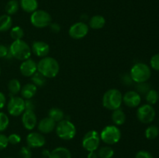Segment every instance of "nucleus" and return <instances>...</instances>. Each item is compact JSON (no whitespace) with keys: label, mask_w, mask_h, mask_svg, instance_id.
<instances>
[{"label":"nucleus","mask_w":159,"mask_h":158,"mask_svg":"<svg viewBox=\"0 0 159 158\" xmlns=\"http://www.w3.org/2000/svg\"><path fill=\"white\" fill-rule=\"evenodd\" d=\"M48 158H71V153L66 147H58L51 151Z\"/></svg>","instance_id":"19"},{"label":"nucleus","mask_w":159,"mask_h":158,"mask_svg":"<svg viewBox=\"0 0 159 158\" xmlns=\"http://www.w3.org/2000/svg\"><path fill=\"white\" fill-rule=\"evenodd\" d=\"M41 158H45V157H41Z\"/></svg>","instance_id":"48"},{"label":"nucleus","mask_w":159,"mask_h":158,"mask_svg":"<svg viewBox=\"0 0 159 158\" xmlns=\"http://www.w3.org/2000/svg\"><path fill=\"white\" fill-rule=\"evenodd\" d=\"M12 20L11 16L7 14H4L0 16V32H6L12 28Z\"/></svg>","instance_id":"23"},{"label":"nucleus","mask_w":159,"mask_h":158,"mask_svg":"<svg viewBox=\"0 0 159 158\" xmlns=\"http://www.w3.org/2000/svg\"><path fill=\"white\" fill-rule=\"evenodd\" d=\"M48 117L53 119L55 122H59L64 119L65 113L61 108L54 107V108H51L48 112Z\"/></svg>","instance_id":"24"},{"label":"nucleus","mask_w":159,"mask_h":158,"mask_svg":"<svg viewBox=\"0 0 159 158\" xmlns=\"http://www.w3.org/2000/svg\"><path fill=\"white\" fill-rule=\"evenodd\" d=\"M130 75L134 82L141 83L148 81L152 76V71L148 65L144 63H137L131 68Z\"/></svg>","instance_id":"5"},{"label":"nucleus","mask_w":159,"mask_h":158,"mask_svg":"<svg viewBox=\"0 0 159 158\" xmlns=\"http://www.w3.org/2000/svg\"><path fill=\"white\" fill-rule=\"evenodd\" d=\"M36 108L35 103L32 99H25V110H33Z\"/></svg>","instance_id":"41"},{"label":"nucleus","mask_w":159,"mask_h":158,"mask_svg":"<svg viewBox=\"0 0 159 158\" xmlns=\"http://www.w3.org/2000/svg\"><path fill=\"white\" fill-rule=\"evenodd\" d=\"M37 91V87L33 83H28L21 88L22 98L23 99H31L36 94Z\"/></svg>","instance_id":"18"},{"label":"nucleus","mask_w":159,"mask_h":158,"mask_svg":"<svg viewBox=\"0 0 159 158\" xmlns=\"http://www.w3.org/2000/svg\"><path fill=\"white\" fill-rule=\"evenodd\" d=\"M6 158H12V157H6Z\"/></svg>","instance_id":"47"},{"label":"nucleus","mask_w":159,"mask_h":158,"mask_svg":"<svg viewBox=\"0 0 159 158\" xmlns=\"http://www.w3.org/2000/svg\"><path fill=\"white\" fill-rule=\"evenodd\" d=\"M21 84L17 79H11L8 83V90L12 96H15L21 91Z\"/></svg>","instance_id":"25"},{"label":"nucleus","mask_w":159,"mask_h":158,"mask_svg":"<svg viewBox=\"0 0 159 158\" xmlns=\"http://www.w3.org/2000/svg\"><path fill=\"white\" fill-rule=\"evenodd\" d=\"M30 22L34 26L37 28H45L49 26L52 23L51 15L47 11L37 9L31 13Z\"/></svg>","instance_id":"8"},{"label":"nucleus","mask_w":159,"mask_h":158,"mask_svg":"<svg viewBox=\"0 0 159 158\" xmlns=\"http://www.w3.org/2000/svg\"><path fill=\"white\" fill-rule=\"evenodd\" d=\"M100 135L96 130H90L84 135L82 145L88 152L96 151L100 144Z\"/></svg>","instance_id":"7"},{"label":"nucleus","mask_w":159,"mask_h":158,"mask_svg":"<svg viewBox=\"0 0 159 158\" xmlns=\"http://www.w3.org/2000/svg\"><path fill=\"white\" fill-rule=\"evenodd\" d=\"M8 141H9V143L16 145L21 142V136L17 133H12L8 136Z\"/></svg>","instance_id":"35"},{"label":"nucleus","mask_w":159,"mask_h":158,"mask_svg":"<svg viewBox=\"0 0 159 158\" xmlns=\"http://www.w3.org/2000/svg\"><path fill=\"white\" fill-rule=\"evenodd\" d=\"M22 116V123L27 130H33L37 125L36 113L33 110H25Z\"/></svg>","instance_id":"13"},{"label":"nucleus","mask_w":159,"mask_h":158,"mask_svg":"<svg viewBox=\"0 0 159 158\" xmlns=\"http://www.w3.org/2000/svg\"><path fill=\"white\" fill-rule=\"evenodd\" d=\"M50 153H51V151L48 150H47V149H44V150H43V151H42V155H43V157H45V158L49 157Z\"/></svg>","instance_id":"45"},{"label":"nucleus","mask_w":159,"mask_h":158,"mask_svg":"<svg viewBox=\"0 0 159 158\" xmlns=\"http://www.w3.org/2000/svg\"><path fill=\"white\" fill-rule=\"evenodd\" d=\"M9 125V119L6 113L0 112V133L5 131Z\"/></svg>","instance_id":"33"},{"label":"nucleus","mask_w":159,"mask_h":158,"mask_svg":"<svg viewBox=\"0 0 159 158\" xmlns=\"http://www.w3.org/2000/svg\"><path fill=\"white\" fill-rule=\"evenodd\" d=\"M31 81H32V83L37 87H43L46 84L47 78L43 74L37 71L34 75L31 76Z\"/></svg>","instance_id":"29"},{"label":"nucleus","mask_w":159,"mask_h":158,"mask_svg":"<svg viewBox=\"0 0 159 158\" xmlns=\"http://www.w3.org/2000/svg\"><path fill=\"white\" fill-rule=\"evenodd\" d=\"M121 81H122V83L124 84L125 85L127 86H130L132 85V83L134 82V81L132 80L131 77L130 75V73L129 74H124L121 77Z\"/></svg>","instance_id":"39"},{"label":"nucleus","mask_w":159,"mask_h":158,"mask_svg":"<svg viewBox=\"0 0 159 158\" xmlns=\"http://www.w3.org/2000/svg\"><path fill=\"white\" fill-rule=\"evenodd\" d=\"M20 71L24 77H31L37 71V64L33 59H26L20 64Z\"/></svg>","instance_id":"15"},{"label":"nucleus","mask_w":159,"mask_h":158,"mask_svg":"<svg viewBox=\"0 0 159 158\" xmlns=\"http://www.w3.org/2000/svg\"><path fill=\"white\" fill-rule=\"evenodd\" d=\"M97 154L99 158H112L114 155V150L110 146H105L98 150Z\"/></svg>","instance_id":"27"},{"label":"nucleus","mask_w":159,"mask_h":158,"mask_svg":"<svg viewBox=\"0 0 159 158\" xmlns=\"http://www.w3.org/2000/svg\"><path fill=\"white\" fill-rule=\"evenodd\" d=\"M106 24V20L102 15H93L89 22V27L93 29H100L104 27Z\"/></svg>","instance_id":"21"},{"label":"nucleus","mask_w":159,"mask_h":158,"mask_svg":"<svg viewBox=\"0 0 159 158\" xmlns=\"http://www.w3.org/2000/svg\"><path fill=\"white\" fill-rule=\"evenodd\" d=\"M137 118L144 124H149L154 121L155 118V110L152 105L144 104L141 105L137 110Z\"/></svg>","instance_id":"9"},{"label":"nucleus","mask_w":159,"mask_h":158,"mask_svg":"<svg viewBox=\"0 0 159 158\" xmlns=\"http://www.w3.org/2000/svg\"><path fill=\"white\" fill-rule=\"evenodd\" d=\"M9 53L12 57L19 60H25L31 56V47L29 44L23 40H14L9 47Z\"/></svg>","instance_id":"3"},{"label":"nucleus","mask_w":159,"mask_h":158,"mask_svg":"<svg viewBox=\"0 0 159 158\" xmlns=\"http://www.w3.org/2000/svg\"><path fill=\"white\" fill-rule=\"evenodd\" d=\"M20 158H31L32 157V152L29 147H23L19 152Z\"/></svg>","instance_id":"34"},{"label":"nucleus","mask_w":159,"mask_h":158,"mask_svg":"<svg viewBox=\"0 0 159 158\" xmlns=\"http://www.w3.org/2000/svg\"><path fill=\"white\" fill-rule=\"evenodd\" d=\"M24 36V31L20 26H14L10 29V37L13 40H22Z\"/></svg>","instance_id":"31"},{"label":"nucleus","mask_w":159,"mask_h":158,"mask_svg":"<svg viewBox=\"0 0 159 158\" xmlns=\"http://www.w3.org/2000/svg\"><path fill=\"white\" fill-rule=\"evenodd\" d=\"M8 145H9L8 136L0 133V150L6 149Z\"/></svg>","instance_id":"38"},{"label":"nucleus","mask_w":159,"mask_h":158,"mask_svg":"<svg viewBox=\"0 0 159 158\" xmlns=\"http://www.w3.org/2000/svg\"><path fill=\"white\" fill-rule=\"evenodd\" d=\"M136 91L139 93L140 94H146L152 88H151V85L148 83L147 81L145 82H141V83H137L136 85Z\"/></svg>","instance_id":"32"},{"label":"nucleus","mask_w":159,"mask_h":158,"mask_svg":"<svg viewBox=\"0 0 159 158\" xmlns=\"http://www.w3.org/2000/svg\"><path fill=\"white\" fill-rule=\"evenodd\" d=\"M20 7L23 11L28 13H33L37 10L38 2L37 0H20Z\"/></svg>","instance_id":"20"},{"label":"nucleus","mask_w":159,"mask_h":158,"mask_svg":"<svg viewBox=\"0 0 159 158\" xmlns=\"http://www.w3.org/2000/svg\"><path fill=\"white\" fill-rule=\"evenodd\" d=\"M6 104V99L5 94L0 91V110L2 109Z\"/></svg>","instance_id":"43"},{"label":"nucleus","mask_w":159,"mask_h":158,"mask_svg":"<svg viewBox=\"0 0 159 158\" xmlns=\"http://www.w3.org/2000/svg\"><path fill=\"white\" fill-rule=\"evenodd\" d=\"M26 143L30 148H40L46 143V139L42 133L37 132L30 133L26 136Z\"/></svg>","instance_id":"12"},{"label":"nucleus","mask_w":159,"mask_h":158,"mask_svg":"<svg viewBox=\"0 0 159 158\" xmlns=\"http://www.w3.org/2000/svg\"><path fill=\"white\" fill-rule=\"evenodd\" d=\"M87 158H99L98 156L97 153L96 151H92V152H89V154L87 156Z\"/></svg>","instance_id":"44"},{"label":"nucleus","mask_w":159,"mask_h":158,"mask_svg":"<svg viewBox=\"0 0 159 158\" xmlns=\"http://www.w3.org/2000/svg\"><path fill=\"white\" fill-rule=\"evenodd\" d=\"M89 27L88 25L83 22H78L71 25L68 30L70 37L75 40H80L84 38L88 34Z\"/></svg>","instance_id":"11"},{"label":"nucleus","mask_w":159,"mask_h":158,"mask_svg":"<svg viewBox=\"0 0 159 158\" xmlns=\"http://www.w3.org/2000/svg\"><path fill=\"white\" fill-rule=\"evenodd\" d=\"M7 110L10 116H21L25 111V99L19 96H12L8 102Z\"/></svg>","instance_id":"10"},{"label":"nucleus","mask_w":159,"mask_h":158,"mask_svg":"<svg viewBox=\"0 0 159 158\" xmlns=\"http://www.w3.org/2000/svg\"><path fill=\"white\" fill-rule=\"evenodd\" d=\"M135 158H153L152 153L146 150H140L136 153Z\"/></svg>","instance_id":"40"},{"label":"nucleus","mask_w":159,"mask_h":158,"mask_svg":"<svg viewBox=\"0 0 159 158\" xmlns=\"http://www.w3.org/2000/svg\"><path fill=\"white\" fill-rule=\"evenodd\" d=\"M112 121L115 125H121L125 123L126 114L120 108L113 110L112 113Z\"/></svg>","instance_id":"22"},{"label":"nucleus","mask_w":159,"mask_h":158,"mask_svg":"<svg viewBox=\"0 0 159 158\" xmlns=\"http://www.w3.org/2000/svg\"><path fill=\"white\" fill-rule=\"evenodd\" d=\"M12 57L9 53V47L6 45L0 44V58H10Z\"/></svg>","instance_id":"36"},{"label":"nucleus","mask_w":159,"mask_h":158,"mask_svg":"<svg viewBox=\"0 0 159 158\" xmlns=\"http://www.w3.org/2000/svg\"><path fill=\"white\" fill-rule=\"evenodd\" d=\"M150 64L154 70L159 71V54L152 56L150 60Z\"/></svg>","instance_id":"37"},{"label":"nucleus","mask_w":159,"mask_h":158,"mask_svg":"<svg viewBox=\"0 0 159 158\" xmlns=\"http://www.w3.org/2000/svg\"><path fill=\"white\" fill-rule=\"evenodd\" d=\"M0 75H1V68H0Z\"/></svg>","instance_id":"46"},{"label":"nucleus","mask_w":159,"mask_h":158,"mask_svg":"<svg viewBox=\"0 0 159 158\" xmlns=\"http://www.w3.org/2000/svg\"><path fill=\"white\" fill-rule=\"evenodd\" d=\"M59 71L60 65L54 57L47 56L37 63V71L46 78H54L58 74Z\"/></svg>","instance_id":"1"},{"label":"nucleus","mask_w":159,"mask_h":158,"mask_svg":"<svg viewBox=\"0 0 159 158\" xmlns=\"http://www.w3.org/2000/svg\"><path fill=\"white\" fill-rule=\"evenodd\" d=\"M144 135L145 137L148 139H155L157 138L159 135V129L157 125H151L146 129L145 132H144Z\"/></svg>","instance_id":"28"},{"label":"nucleus","mask_w":159,"mask_h":158,"mask_svg":"<svg viewBox=\"0 0 159 158\" xmlns=\"http://www.w3.org/2000/svg\"><path fill=\"white\" fill-rule=\"evenodd\" d=\"M102 103L107 109L113 111L120 108L123 103L122 93L116 88L107 90L102 96Z\"/></svg>","instance_id":"2"},{"label":"nucleus","mask_w":159,"mask_h":158,"mask_svg":"<svg viewBox=\"0 0 159 158\" xmlns=\"http://www.w3.org/2000/svg\"><path fill=\"white\" fill-rule=\"evenodd\" d=\"M31 51L39 57H45L50 52V46L44 41H34L31 46Z\"/></svg>","instance_id":"16"},{"label":"nucleus","mask_w":159,"mask_h":158,"mask_svg":"<svg viewBox=\"0 0 159 158\" xmlns=\"http://www.w3.org/2000/svg\"><path fill=\"white\" fill-rule=\"evenodd\" d=\"M123 102L130 108H136L141 102V96L136 91H127L123 95Z\"/></svg>","instance_id":"14"},{"label":"nucleus","mask_w":159,"mask_h":158,"mask_svg":"<svg viewBox=\"0 0 159 158\" xmlns=\"http://www.w3.org/2000/svg\"><path fill=\"white\" fill-rule=\"evenodd\" d=\"M57 136L63 140H71L76 135V127L73 122L68 119H63L57 122L55 126Z\"/></svg>","instance_id":"4"},{"label":"nucleus","mask_w":159,"mask_h":158,"mask_svg":"<svg viewBox=\"0 0 159 158\" xmlns=\"http://www.w3.org/2000/svg\"><path fill=\"white\" fill-rule=\"evenodd\" d=\"M50 29L54 33H57L61 30V26L57 23H51L50 24Z\"/></svg>","instance_id":"42"},{"label":"nucleus","mask_w":159,"mask_h":158,"mask_svg":"<svg viewBox=\"0 0 159 158\" xmlns=\"http://www.w3.org/2000/svg\"><path fill=\"white\" fill-rule=\"evenodd\" d=\"M100 139L107 145H113L120 140L121 131L117 125H109L104 127L100 133Z\"/></svg>","instance_id":"6"},{"label":"nucleus","mask_w":159,"mask_h":158,"mask_svg":"<svg viewBox=\"0 0 159 158\" xmlns=\"http://www.w3.org/2000/svg\"><path fill=\"white\" fill-rule=\"evenodd\" d=\"M145 99L147 101L148 104L151 105H153L158 102L159 99V93L156 90L151 89L147 94H145Z\"/></svg>","instance_id":"30"},{"label":"nucleus","mask_w":159,"mask_h":158,"mask_svg":"<svg viewBox=\"0 0 159 158\" xmlns=\"http://www.w3.org/2000/svg\"><path fill=\"white\" fill-rule=\"evenodd\" d=\"M56 122L50 117H45L38 122L37 128L42 134H48L55 129Z\"/></svg>","instance_id":"17"},{"label":"nucleus","mask_w":159,"mask_h":158,"mask_svg":"<svg viewBox=\"0 0 159 158\" xmlns=\"http://www.w3.org/2000/svg\"><path fill=\"white\" fill-rule=\"evenodd\" d=\"M20 8V3L17 0H9L6 5L5 10L7 15H14L16 13Z\"/></svg>","instance_id":"26"}]
</instances>
